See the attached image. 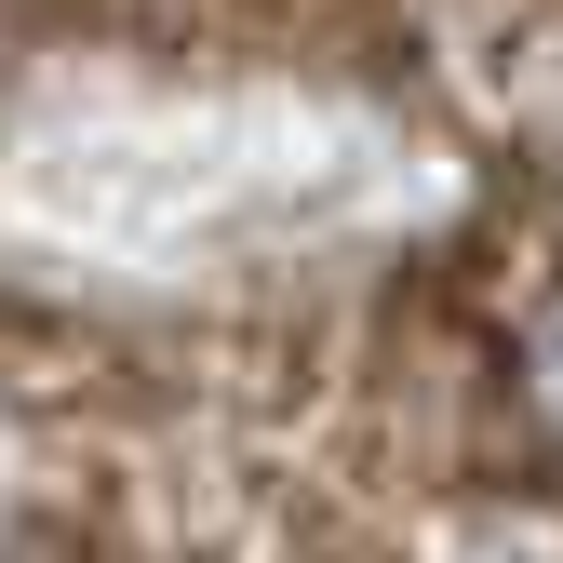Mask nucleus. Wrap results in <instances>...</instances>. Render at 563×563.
<instances>
[{
    "mask_svg": "<svg viewBox=\"0 0 563 563\" xmlns=\"http://www.w3.org/2000/svg\"><path fill=\"white\" fill-rule=\"evenodd\" d=\"M537 416H550V443H563V322L537 335Z\"/></svg>",
    "mask_w": 563,
    "mask_h": 563,
    "instance_id": "1",
    "label": "nucleus"
}]
</instances>
